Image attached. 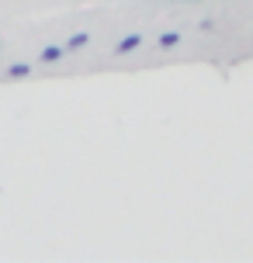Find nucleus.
Returning a JSON list of instances; mask_svg holds the SVG:
<instances>
[{
	"mask_svg": "<svg viewBox=\"0 0 253 263\" xmlns=\"http://www.w3.org/2000/svg\"><path fill=\"white\" fill-rule=\"evenodd\" d=\"M139 45H142V35L135 31V35H125V39H121L118 45H115V52H118V55H125V52H132V49H139Z\"/></svg>",
	"mask_w": 253,
	"mask_h": 263,
	"instance_id": "1",
	"label": "nucleus"
},
{
	"mask_svg": "<svg viewBox=\"0 0 253 263\" xmlns=\"http://www.w3.org/2000/svg\"><path fill=\"white\" fill-rule=\"evenodd\" d=\"M66 49H59V45H49V49H42V63H56V59H63Z\"/></svg>",
	"mask_w": 253,
	"mask_h": 263,
	"instance_id": "2",
	"label": "nucleus"
},
{
	"mask_svg": "<svg viewBox=\"0 0 253 263\" xmlns=\"http://www.w3.org/2000/svg\"><path fill=\"white\" fill-rule=\"evenodd\" d=\"M91 42V35H83V31H77V35H69V42H66V49H83Z\"/></svg>",
	"mask_w": 253,
	"mask_h": 263,
	"instance_id": "3",
	"label": "nucleus"
},
{
	"mask_svg": "<svg viewBox=\"0 0 253 263\" xmlns=\"http://www.w3.org/2000/svg\"><path fill=\"white\" fill-rule=\"evenodd\" d=\"M31 73V66L28 63H14V66H7V77H28Z\"/></svg>",
	"mask_w": 253,
	"mask_h": 263,
	"instance_id": "4",
	"label": "nucleus"
},
{
	"mask_svg": "<svg viewBox=\"0 0 253 263\" xmlns=\"http://www.w3.org/2000/svg\"><path fill=\"white\" fill-rule=\"evenodd\" d=\"M177 42H180L177 31H163V35H160V49H170V45H177Z\"/></svg>",
	"mask_w": 253,
	"mask_h": 263,
	"instance_id": "5",
	"label": "nucleus"
}]
</instances>
